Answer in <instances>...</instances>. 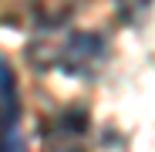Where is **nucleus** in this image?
Wrapping results in <instances>:
<instances>
[{
    "mask_svg": "<svg viewBox=\"0 0 155 152\" xmlns=\"http://www.w3.org/2000/svg\"><path fill=\"white\" fill-rule=\"evenodd\" d=\"M0 152H27V145H24L14 132H7V139L0 142Z\"/></svg>",
    "mask_w": 155,
    "mask_h": 152,
    "instance_id": "obj_1",
    "label": "nucleus"
}]
</instances>
